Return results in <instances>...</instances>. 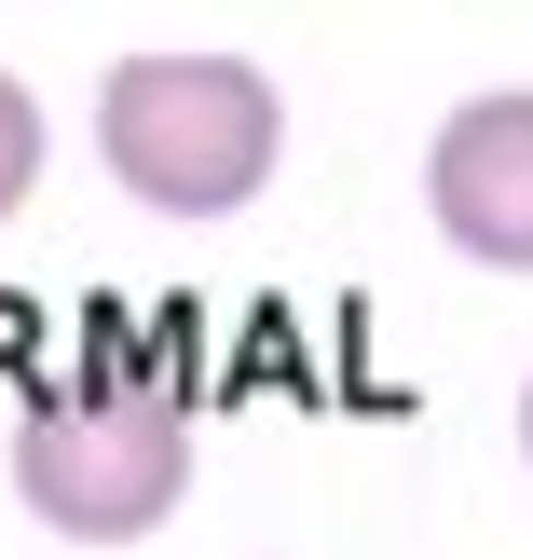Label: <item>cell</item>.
Returning <instances> with one entry per match:
<instances>
[{
  "label": "cell",
  "instance_id": "obj_4",
  "mask_svg": "<svg viewBox=\"0 0 533 560\" xmlns=\"http://www.w3.org/2000/svg\"><path fill=\"white\" fill-rule=\"evenodd\" d=\"M42 151H55V137H42V96H27V82L0 69V219H14L27 191H42Z\"/></svg>",
  "mask_w": 533,
  "mask_h": 560
},
{
  "label": "cell",
  "instance_id": "obj_1",
  "mask_svg": "<svg viewBox=\"0 0 533 560\" xmlns=\"http://www.w3.org/2000/svg\"><path fill=\"white\" fill-rule=\"evenodd\" d=\"M96 164L137 191L151 219H233L274 191L288 164V96H274L246 55L206 42H151L96 82Z\"/></svg>",
  "mask_w": 533,
  "mask_h": 560
},
{
  "label": "cell",
  "instance_id": "obj_2",
  "mask_svg": "<svg viewBox=\"0 0 533 560\" xmlns=\"http://www.w3.org/2000/svg\"><path fill=\"white\" fill-rule=\"evenodd\" d=\"M192 492V410L164 383H69L14 424V506L69 547H137Z\"/></svg>",
  "mask_w": 533,
  "mask_h": 560
},
{
  "label": "cell",
  "instance_id": "obj_5",
  "mask_svg": "<svg viewBox=\"0 0 533 560\" xmlns=\"http://www.w3.org/2000/svg\"><path fill=\"white\" fill-rule=\"evenodd\" d=\"M520 465H533V370H520Z\"/></svg>",
  "mask_w": 533,
  "mask_h": 560
},
{
  "label": "cell",
  "instance_id": "obj_3",
  "mask_svg": "<svg viewBox=\"0 0 533 560\" xmlns=\"http://www.w3.org/2000/svg\"><path fill=\"white\" fill-rule=\"evenodd\" d=\"M425 219L479 273H533V82L452 96L425 137Z\"/></svg>",
  "mask_w": 533,
  "mask_h": 560
}]
</instances>
